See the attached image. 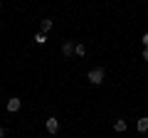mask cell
Returning a JSON list of instances; mask_svg holds the SVG:
<instances>
[{
	"instance_id": "obj_12",
	"label": "cell",
	"mask_w": 148,
	"mask_h": 138,
	"mask_svg": "<svg viewBox=\"0 0 148 138\" xmlns=\"http://www.w3.org/2000/svg\"><path fill=\"white\" fill-rule=\"evenodd\" d=\"M0 138H5V128L3 126H0Z\"/></svg>"
},
{
	"instance_id": "obj_1",
	"label": "cell",
	"mask_w": 148,
	"mask_h": 138,
	"mask_svg": "<svg viewBox=\"0 0 148 138\" xmlns=\"http://www.w3.org/2000/svg\"><path fill=\"white\" fill-rule=\"evenodd\" d=\"M86 79H89V81H91V84H94V86H99L101 81H104V69H101V67L91 69L89 74H86Z\"/></svg>"
},
{
	"instance_id": "obj_6",
	"label": "cell",
	"mask_w": 148,
	"mask_h": 138,
	"mask_svg": "<svg viewBox=\"0 0 148 138\" xmlns=\"http://www.w3.org/2000/svg\"><path fill=\"white\" fill-rule=\"evenodd\" d=\"M114 128H116L119 133H123V131H126V121H123V118H119V121L114 123Z\"/></svg>"
},
{
	"instance_id": "obj_10",
	"label": "cell",
	"mask_w": 148,
	"mask_h": 138,
	"mask_svg": "<svg viewBox=\"0 0 148 138\" xmlns=\"http://www.w3.org/2000/svg\"><path fill=\"white\" fill-rule=\"evenodd\" d=\"M141 40H143V44H146V47H148V32H146V35H143Z\"/></svg>"
},
{
	"instance_id": "obj_13",
	"label": "cell",
	"mask_w": 148,
	"mask_h": 138,
	"mask_svg": "<svg viewBox=\"0 0 148 138\" xmlns=\"http://www.w3.org/2000/svg\"><path fill=\"white\" fill-rule=\"evenodd\" d=\"M0 8H3V0H0Z\"/></svg>"
},
{
	"instance_id": "obj_8",
	"label": "cell",
	"mask_w": 148,
	"mask_h": 138,
	"mask_svg": "<svg viewBox=\"0 0 148 138\" xmlns=\"http://www.w3.org/2000/svg\"><path fill=\"white\" fill-rule=\"evenodd\" d=\"M40 27H42V32H49V30H52V20H42Z\"/></svg>"
},
{
	"instance_id": "obj_3",
	"label": "cell",
	"mask_w": 148,
	"mask_h": 138,
	"mask_svg": "<svg viewBox=\"0 0 148 138\" xmlns=\"http://www.w3.org/2000/svg\"><path fill=\"white\" fill-rule=\"evenodd\" d=\"M74 47H77L74 40H67V42L62 44V54H64V57H72V54H74Z\"/></svg>"
},
{
	"instance_id": "obj_11",
	"label": "cell",
	"mask_w": 148,
	"mask_h": 138,
	"mask_svg": "<svg viewBox=\"0 0 148 138\" xmlns=\"http://www.w3.org/2000/svg\"><path fill=\"white\" fill-rule=\"evenodd\" d=\"M143 59H146V62H148V47L143 49Z\"/></svg>"
},
{
	"instance_id": "obj_4",
	"label": "cell",
	"mask_w": 148,
	"mask_h": 138,
	"mask_svg": "<svg viewBox=\"0 0 148 138\" xmlns=\"http://www.w3.org/2000/svg\"><path fill=\"white\" fill-rule=\"evenodd\" d=\"M45 126H47V131L52 133V136H54V133L59 131V121H57L54 116H52V118H47V123H45Z\"/></svg>"
},
{
	"instance_id": "obj_5",
	"label": "cell",
	"mask_w": 148,
	"mask_h": 138,
	"mask_svg": "<svg viewBox=\"0 0 148 138\" xmlns=\"http://www.w3.org/2000/svg\"><path fill=\"white\" fill-rule=\"evenodd\" d=\"M136 128H138V131H141V133H146V131H148V116H143V118H138V123H136Z\"/></svg>"
},
{
	"instance_id": "obj_7",
	"label": "cell",
	"mask_w": 148,
	"mask_h": 138,
	"mask_svg": "<svg viewBox=\"0 0 148 138\" xmlns=\"http://www.w3.org/2000/svg\"><path fill=\"white\" fill-rule=\"evenodd\" d=\"M35 42L37 44H45V42H47V35H45V32H37V35H35Z\"/></svg>"
},
{
	"instance_id": "obj_9",
	"label": "cell",
	"mask_w": 148,
	"mask_h": 138,
	"mask_svg": "<svg viewBox=\"0 0 148 138\" xmlns=\"http://www.w3.org/2000/svg\"><path fill=\"white\" fill-rule=\"evenodd\" d=\"M74 52L79 54V57H84V54H86V47H84V44H77V47H74Z\"/></svg>"
},
{
	"instance_id": "obj_2",
	"label": "cell",
	"mask_w": 148,
	"mask_h": 138,
	"mask_svg": "<svg viewBox=\"0 0 148 138\" xmlns=\"http://www.w3.org/2000/svg\"><path fill=\"white\" fill-rule=\"evenodd\" d=\"M20 106H22V101L17 99V96H12V99H8V111H10V113L20 111Z\"/></svg>"
}]
</instances>
